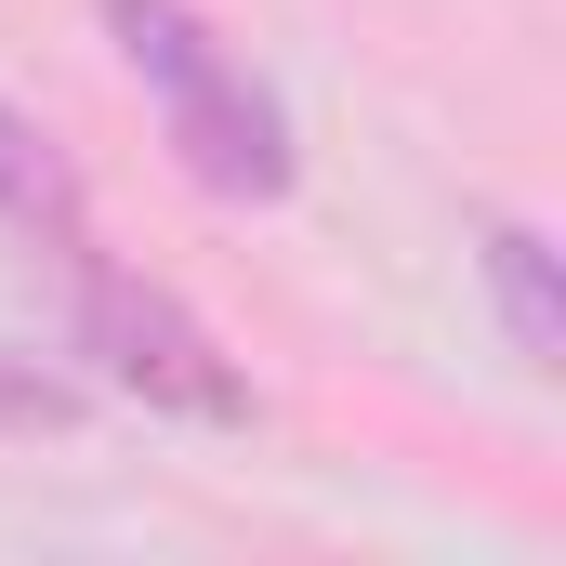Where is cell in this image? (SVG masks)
<instances>
[{
	"label": "cell",
	"mask_w": 566,
	"mask_h": 566,
	"mask_svg": "<svg viewBox=\"0 0 566 566\" xmlns=\"http://www.w3.org/2000/svg\"><path fill=\"white\" fill-rule=\"evenodd\" d=\"M106 40H119V66L145 80V106H158V145L185 158V185L198 198H224V211H277L290 198V106L185 13V0H106Z\"/></svg>",
	"instance_id": "cell-1"
},
{
	"label": "cell",
	"mask_w": 566,
	"mask_h": 566,
	"mask_svg": "<svg viewBox=\"0 0 566 566\" xmlns=\"http://www.w3.org/2000/svg\"><path fill=\"white\" fill-rule=\"evenodd\" d=\"M80 356L145 396V409H171V422H251V369L171 303L158 277H119V264H80Z\"/></svg>",
	"instance_id": "cell-2"
},
{
	"label": "cell",
	"mask_w": 566,
	"mask_h": 566,
	"mask_svg": "<svg viewBox=\"0 0 566 566\" xmlns=\"http://www.w3.org/2000/svg\"><path fill=\"white\" fill-rule=\"evenodd\" d=\"M474 264H488V303H501V343H514V369H566V290H554V238L541 224H488L474 238Z\"/></svg>",
	"instance_id": "cell-3"
},
{
	"label": "cell",
	"mask_w": 566,
	"mask_h": 566,
	"mask_svg": "<svg viewBox=\"0 0 566 566\" xmlns=\"http://www.w3.org/2000/svg\"><path fill=\"white\" fill-rule=\"evenodd\" d=\"M66 158H53V133L27 119V106H0V224H66Z\"/></svg>",
	"instance_id": "cell-4"
}]
</instances>
